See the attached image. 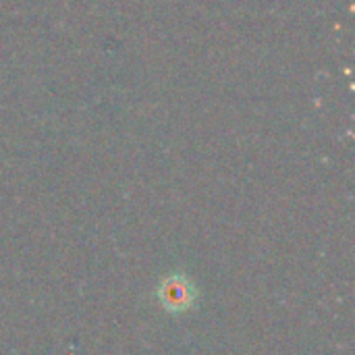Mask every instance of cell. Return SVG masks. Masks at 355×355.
Here are the masks:
<instances>
[{"instance_id": "obj_1", "label": "cell", "mask_w": 355, "mask_h": 355, "mask_svg": "<svg viewBox=\"0 0 355 355\" xmlns=\"http://www.w3.org/2000/svg\"><path fill=\"white\" fill-rule=\"evenodd\" d=\"M162 295H164L168 306H185L189 300L187 285L181 281H168V287L162 289Z\"/></svg>"}]
</instances>
